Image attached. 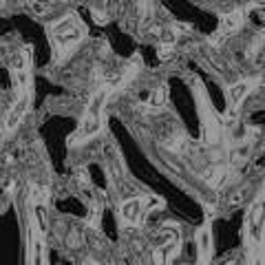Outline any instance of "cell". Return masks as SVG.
<instances>
[{
    "label": "cell",
    "mask_w": 265,
    "mask_h": 265,
    "mask_svg": "<svg viewBox=\"0 0 265 265\" xmlns=\"http://www.w3.org/2000/svg\"><path fill=\"white\" fill-rule=\"evenodd\" d=\"M27 9L31 11L33 16H44L47 14V5H42V3H36V0H31V3H27Z\"/></svg>",
    "instance_id": "3957f363"
},
{
    "label": "cell",
    "mask_w": 265,
    "mask_h": 265,
    "mask_svg": "<svg viewBox=\"0 0 265 265\" xmlns=\"http://www.w3.org/2000/svg\"><path fill=\"white\" fill-rule=\"evenodd\" d=\"M245 91H247V84H239V86H234V88H232V99H234V102H239V99H243V95H245Z\"/></svg>",
    "instance_id": "277c9868"
},
{
    "label": "cell",
    "mask_w": 265,
    "mask_h": 265,
    "mask_svg": "<svg viewBox=\"0 0 265 265\" xmlns=\"http://www.w3.org/2000/svg\"><path fill=\"white\" fill-rule=\"evenodd\" d=\"M164 95H166V88H157V91L153 93V99H151V102L155 104V106H162V104H164Z\"/></svg>",
    "instance_id": "5b68a950"
},
{
    "label": "cell",
    "mask_w": 265,
    "mask_h": 265,
    "mask_svg": "<svg viewBox=\"0 0 265 265\" xmlns=\"http://www.w3.org/2000/svg\"><path fill=\"white\" fill-rule=\"evenodd\" d=\"M27 108H29V95H27V93H22V95L18 97V102L9 108L7 117H5L3 132H14L16 128H18V124L22 121V117L27 115Z\"/></svg>",
    "instance_id": "6da1fadb"
},
{
    "label": "cell",
    "mask_w": 265,
    "mask_h": 265,
    "mask_svg": "<svg viewBox=\"0 0 265 265\" xmlns=\"http://www.w3.org/2000/svg\"><path fill=\"white\" fill-rule=\"evenodd\" d=\"M142 214V201L140 199H130V201H126L124 206H121V217L126 221H137Z\"/></svg>",
    "instance_id": "7a4b0ae2"
}]
</instances>
